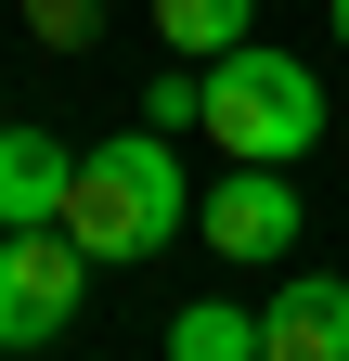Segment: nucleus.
<instances>
[{
  "label": "nucleus",
  "mask_w": 349,
  "mask_h": 361,
  "mask_svg": "<svg viewBox=\"0 0 349 361\" xmlns=\"http://www.w3.org/2000/svg\"><path fill=\"white\" fill-rule=\"evenodd\" d=\"M78 284H91V258H78L65 219L0 233V348H52V336L78 323Z\"/></svg>",
  "instance_id": "3"
},
{
  "label": "nucleus",
  "mask_w": 349,
  "mask_h": 361,
  "mask_svg": "<svg viewBox=\"0 0 349 361\" xmlns=\"http://www.w3.org/2000/svg\"><path fill=\"white\" fill-rule=\"evenodd\" d=\"M259 361H349V284L336 271H297V284L259 310Z\"/></svg>",
  "instance_id": "6"
},
{
  "label": "nucleus",
  "mask_w": 349,
  "mask_h": 361,
  "mask_svg": "<svg viewBox=\"0 0 349 361\" xmlns=\"http://www.w3.org/2000/svg\"><path fill=\"white\" fill-rule=\"evenodd\" d=\"M324 13H336V52H349V0H324Z\"/></svg>",
  "instance_id": "11"
},
{
  "label": "nucleus",
  "mask_w": 349,
  "mask_h": 361,
  "mask_svg": "<svg viewBox=\"0 0 349 361\" xmlns=\"http://www.w3.org/2000/svg\"><path fill=\"white\" fill-rule=\"evenodd\" d=\"M207 142H220L233 168H297L324 142V78L297 65V52H272V39H233L220 65H207Z\"/></svg>",
  "instance_id": "2"
},
{
  "label": "nucleus",
  "mask_w": 349,
  "mask_h": 361,
  "mask_svg": "<svg viewBox=\"0 0 349 361\" xmlns=\"http://www.w3.org/2000/svg\"><path fill=\"white\" fill-rule=\"evenodd\" d=\"M65 180H78V142H52L39 116H0V233L65 219Z\"/></svg>",
  "instance_id": "5"
},
{
  "label": "nucleus",
  "mask_w": 349,
  "mask_h": 361,
  "mask_svg": "<svg viewBox=\"0 0 349 361\" xmlns=\"http://www.w3.org/2000/svg\"><path fill=\"white\" fill-rule=\"evenodd\" d=\"M207 116V65H182V52H168L155 78H143V129H194Z\"/></svg>",
  "instance_id": "9"
},
{
  "label": "nucleus",
  "mask_w": 349,
  "mask_h": 361,
  "mask_svg": "<svg viewBox=\"0 0 349 361\" xmlns=\"http://www.w3.org/2000/svg\"><path fill=\"white\" fill-rule=\"evenodd\" d=\"M194 233H207V258H220V271H272V258H297V180L220 155V180L194 194Z\"/></svg>",
  "instance_id": "4"
},
{
  "label": "nucleus",
  "mask_w": 349,
  "mask_h": 361,
  "mask_svg": "<svg viewBox=\"0 0 349 361\" xmlns=\"http://www.w3.org/2000/svg\"><path fill=\"white\" fill-rule=\"evenodd\" d=\"M65 233L91 271H129L155 245L194 233V180H182V129H104L65 180Z\"/></svg>",
  "instance_id": "1"
},
{
  "label": "nucleus",
  "mask_w": 349,
  "mask_h": 361,
  "mask_svg": "<svg viewBox=\"0 0 349 361\" xmlns=\"http://www.w3.org/2000/svg\"><path fill=\"white\" fill-rule=\"evenodd\" d=\"M13 13H26V39H39V52H91V0H13Z\"/></svg>",
  "instance_id": "10"
},
{
  "label": "nucleus",
  "mask_w": 349,
  "mask_h": 361,
  "mask_svg": "<svg viewBox=\"0 0 349 361\" xmlns=\"http://www.w3.org/2000/svg\"><path fill=\"white\" fill-rule=\"evenodd\" d=\"M155 39L182 65H220L233 39H259V0H155Z\"/></svg>",
  "instance_id": "7"
},
{
  "label": "nucleus",
  "mask_w": 349,
  "mask_h": 361,
  "mask_svg": "<svg viewBox=\"0 0 349 361\" xmlns=\"http://www.w3.org/2000/svg\"><path fill=\"white\" fill-rule=\"evenodd\" d=\"M168 361H259V310H233V297L168 310Z\"/></svg>",
  "instance_id": "8"
}]
</instances>
